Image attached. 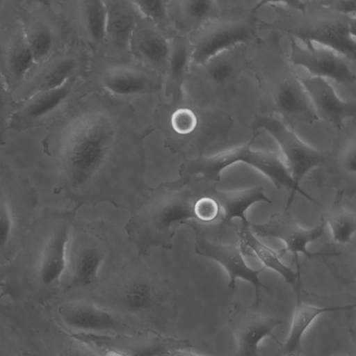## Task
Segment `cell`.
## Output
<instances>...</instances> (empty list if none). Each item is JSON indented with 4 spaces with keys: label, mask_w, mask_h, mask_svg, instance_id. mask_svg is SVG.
Instances as JSON below:
<instances>
[{
    "label": "cell",
    "mask_w": 356,
    "mask_h": 356,
    "mask_svg": "<svg viewBox=\"0 0 356 356\" xmlns=\"http://www.w3.org/2000/svg\"><path fill=\"white\" fill-rule=\"evenodd\" d=\"M24 33L35 65L48 60L55 44L54 33L43 19L24 17L21 19Z\"/></svg>",
    "instance_id": "cb8c5ba5"
},
{
    "label": "cell",
    "mask_w": 356,
    "mask_h": 356,
    "mask_svg": "<svg viewBox=\"0 0 356 356\" xmlns=\"http://www.w3.org/2000/svg\"><path fill=\"white\" fill-rule=\"evenodd\" d=\"M74 334L73 338L92 342L105 348L118 349L129 356L168 355L175 349L185 348L180 346L177 341L158 336H133L128 333H116L114 335Z\"/></svg>",
    "instance_id": "ac0fdd59"
},
{
    "label": "cell",
    "mask_w": 356,
    "mask_h": 356,
    "mask_svg": "<svg viewBox=\"0 0 356 356\" xmlns=\"http://www.w3.org/2000/svg\"><path fill=\"white\" fill-rule=\"evenodd\" d=\"M228 323L236 343L233 356H259V345L267 337L280 343L274 334L282 323L280 318L234 305L229 311Z\"/></svg>",
    "instance_id": "8fae6325"
},
{
    "label": "cell",
    "mask_w": 356,
    "mask_h": 356,
    "mask_svg": "<svg viewBox=\"0 0 356 356\" xmlns=\"http://www.w3.org/2000/svg\"><path fill=\"white\" fill-rule=\"evenodd\" d=\"M259 129L269 133L280 145L294 183L305 172L327 159L326 154L305 144L280 117H260L254 122V133L258 134Z\"/></svg>",
    "instance_id": "30bf717a"
},
{
    "label": "cell",
    "mask_w": 356,
    "mask_h": 356,
    "mask_svg": "<svg viewBox=\"0 0 356 356\" xmlns=\"http://www.w3.org/2000/svg\"><path fill=\"white\" fill-rule=\"evenodd\" d=\"M58 174L57 191L79 208H131L146 186L140 161L124 157L112 117L88 111L72 119L56 141H45Z\"/></svg>",
    "instance_id": "6da1fadb"
},
{
    "label": "cell",
    "mask_w": 356,
    "mask_h": 356,
    "mask_svg": "<svg viewBox=\"0 0 356 356\" xmlns=\"http://www.w3.org/2000/svg\"><path fill=\"white\" fill-rule=\"evenodd\" d=\"M19 103L14 99L13 93L0 72V147L5 144V138L11 118L17 108Z\"/></svg>",
    "instance_id": "83f0119b"
},
{
    "label": "cell",
    "mask_w": 356,
    "mask_h": 356,
    "mask_svg": "<svg viewBox=\"0 0 356 356\" xmlns=\"http://www.w3.org/2000/svg\"><path fill=\"white\" fill-rule=\"evenodd\" d=\"M289 58L293 65L305 68L312 76L343 85L355 83L354 62L324 46L295 38Z\"/></svg>",
    "instance_id": "9c48e42d"
},
{
    "label": "cell",
    "mask_w": 356,
    "mask_h": 356,
    "mask_svg": "<svg viewBox=\"0 0 356 356\" xmlns=\"http://www.w3.org/2000/svg\"><path fill=\"white\" fill-rule=\"evenodd\" d=\"M72 79L63 86L38 92L19 104L9 129L21 131L47 125L52 122L70 98Z\"/></svg>",
    "instance_id": "7c38bea8"
},
{
    "label": "cell",
    "mask_w": 356,
    "mask_h": 356,
    "mask_svg": "<svg viewBox=\"0 0 356 356\" xmlns=\"http://www.w3.org/2000/svg\"><path fill=\"white\" fill-rule=\"evenodd\" d=\"M38 195L29 179L0 166V268L8 267L22 247L35 219Z\"/></svg>",
    "instance_id": "277c9868"
},
{
    "label": "cell",
    "mask_w": 356,
    "mask_h": 356,
    "mask_svg": "<svg viewBox=\"0 0 356 356\" xmlns=\"http://www.w3.org/2000/svg\"><path fill=\"white\" fill-rule=\"evenodd\" d=\"M103 86L118 96H133L149 92L153 88L151 77L140 69L114 65L107 68L102 74Z\"/></svg>",
    "instance_id": "7402d4cb"
},
{
    "label": "cell",
    "mask_w": 356,
    "mask_h": 356,
    "mask_svg": "<svg viewBox=\"0 0 356 356\" xmlns=\"http://www.w3.org/2000/svg\"><path fill=\"white\" fill-rule=\"evenodd\" d=\"M1 1H0V8H1Z\"/></svg>",
    "instance_id": "d590c367"
},
{
    "label": "cell",
    "mask_w": 356,
    "mask_h": 356,
    "mask_svg": "<svg viewBox=\"0 0 356 356\" xmlns=\"http://www.w3.org/2000/svg\"><path fill=\"white\" fill-rule=\"evenodd\" d=\"M76 67L77 61L73 56L52 55L48 60L35 65L13 92V97L19 104L38 92L58 88L72 79Z\"/></svg>",
    "instance_id": "2e32d148"
},
{
    "label": "cell",
    "mask_w": 356,
    "mask_h": 356,
    "mask_svg": "<svg viewBox=\"0 0 356 356\" xmlns=\"http://www.w3.org/2000/svg\"><path fill=\"white\" fill-rule=\"evenodd\" d=\"M35 65L21 20L8 24L0 31V72L12 93Z\"/></svg>",
    "instance_id": "4fadbf2b"
},
{
    "label": "cell",
    "mask_w": 356,
    "mask_h": 356,
    "mask_svg": "<svg viewBox=\"0 0 356 356\" xmlns=\"http://www.w3.org/2000/svg\"><path fill=\"white\" fill-rule=\"evenodd\" d=\"M187 225L193 229L195 234V249L197 253L204 257L213 259L226 266L230 276V286L234 288L237 277L250 282L254 289V299L252 307L257 308L259 304V291L266 286L260 281L258 273L245 267L238 253V249L225 248L211 240L203 225L191 220Z\"/></svg>",
    "instance_id": "9a60e30c"
},
{
    "label": "cell",
    "mask_w": 356,
    "mask_h": 356,
    "mask_svg": "<svg viewBox=\"0 0 356 356\" xmlns=\"http://www.w3.org/2000/svg\"><path fill=\"white\" fill-rule=\"evenodd\" d=\"M338 356H343V355H338Z\"/></svg>",
    "instance_id": "8d00e7d4"
},
{
    "label": "cell",
    "mask_w": 356,
    "mask_h": 356,
    "mask_svg": "<svg viewBox=\"0 0 356 356\" xmlns=\"http://www.w3.org/2000/svg\"><path fill=\"white\" fill-rule=\"evenodd\" d=\"M104 356H129L124 352L115 348H106Z\"/></svg>",
    "instance_id": "e575fe53"
},
{
    "label": "cell",
    "mask_w": 356,
    "mask_h": 356,
    "mask_svg": "<svg viewBox=\"0 0 356 356\" xmlns=\"http://www.w3.org/2000/svg\"><path fill=\"white\" fill-rule=\"evenodd\" d=\"M108 9L107 38L129 45L140 17L132 1H105Z\"/></svg>",
    "instance_id": "603a6c76"
},
{
    "label": "cell",
    "mask_w": 356,
    "mask_h": 356,
    "mask_svg": "<svg viewBox=\"0 0 356 356\" xmlns=\"http://www.w3.org/2000/svg\"><path fill=\"white\" fill-rule=\"evenodd\" d=\"M109 252L108 238L102 222L75 220L67 243L65 269L61 282L72 289L95 286Z\"/></svg>",
    "instance_id": "5b68a950"
},
{
    "label": "cell",
    "mask_w": 356,
    "mask_h": 356,
    "mask_svg": "<svg viewBox=\"0 0 356 356\" xmlns=\"http://www.w3.org/2000/svg\"><path fill=\"white\" fill-rule=\"evenodd\" d=\"M129 46L142 60L160 72H167L170 40L158 31L137 26L131 35Z\"/></svg>",
    "instance_id": "44dd1931"
},
{
    "label": "cell",
    "mask_w": 356,
    "mask_h": 356,
    "mask_svg": "<svg viewBox=\"0 0 356 356\" xmlns=\"http://www.w3.org/2000/svg\"><path fill=\"white\" fill-rule=\"evenodd\" d=\"M167 356H202L185 348H177L168 353Z\"/></svg>",
    "instance_id": "836d02e7"
},
{
    "label": "cell",
    "mask_w": 356,
    "mask_h": 356,
    "mask_svg": "<svg viewBox=\"0 0 356 356\" xmlns=\"http://www.w3.org/2000/svg\"><path fill=\"white\" fill-rule=\"evenodd\" d=\"M79 207L47 208L35 218L22 248L8 267L26 270L43 286L61 282L67 247Z\"/></svg>",
    "instance_id": "3957f363"
},
{
    "label": "cell",
    "mask_w": 356,
    "mask_h": 356,
    "mask_svg": "<svg viewBox=\"0 0 356 356\" xmlns=\"http://www.w3.org/2000/svg\"><path fill=\"white\" fill-rule=\"evenodd\" d=\"M273 99L284 122L312 124L319 120L297 76L283 78L276 86Z\"/></svg>",
    "instance_id": "d6986e66"
},
{
    "label": "cell",
    "mask_w": 356,
    "mask_h": 356,
    "mask_svg": "<svg viewBox=\"0 0 356 356\" xmlns=\"http://www.w3.org/2000/svg\"><path fill=\"white\" fill-rule=\"evenodd\" d=\"M74 341L64 350L60 356H98L87 343L73 338Z\"/></svg>",
    "instance_id": "1f68e13d"
},
{
    "label": "cell",
    "mask_w": 356,
    "mask_h": 356,
    "mask_svg": "<svg viewBox=\"0 0 356 356\" xmlns=\"http://www.w3.org/2000/svg\"><path fill=\"white\" fill-rule=\"evenodd\" d=\"M205 65L211 79L218 83L226 81L234 72V65L228 59L221 58L220 55L210 60Z\"/></svg>",
    "instance_id": "4dcf8cb0"
},
{
    "label": "cell",
    "mask_w": 356,
    "mask_h": 356,
    "mask_svg": "<svg viewBox=\"0 0 356 356\" xmlns=\"http://www.w3.org/2000/svg\"><path fill=\"white\" fill-rule=\"evenodd\" d=\"M191 47L182 37L170 40V54L167 69L172 90L181 94L184 76L191 61Z\"/></svg>",
    "instance_id": "d4e9b609"
},
{
    "label": "cell",
    "mask_w": 356,
    "mask_h": 356,
    "mask_svg": "<svg viewBox=\"0 0 356 356\" xmlns=\"http://www.w3.org/2000/svg\"><path fill=\"white\" fill-rule=\"evenodd\" d=\"M114 267L107 278L106 291L132 312L150 309L168 291V282L138 257L126 259Z\"/></svg>",
    "instance_id": "8992f818"
},
{
    "label": "cell",
    "mask_w": 356,
    "mask_h": 356,
    "mask_svg": "<svg viewBox=\"0 0 356 356\" xmlns=\"http://www.w3.org/2000/svg\"><path fill=\"white\" fill-rule=\"evenodd\" d=\"M288 32L296 39L324 46L355 61V16L336 13L335 17L307 19Z\"/></svg>",
    "instance_id": "52a82bcc"
},
{
    "label": "cell",
    "mask_w": 356,
    "mask_h": 356,
    "mask_svg": "<svg viewBox=\"0 0 356 356\" xmlns=\"http://www.w3.org/2000/svg\"><path fill=\"white\" fill-rule=\"evenodd\" d=\"M58 314L74 333L104 334L127 333L130 327L112 312L87 300H76L60 306Z\"/></svg>",
    "instance_id": "5bb4252c"
},
{
    "label": "cell",
    "mask_w": 356,
    "mask_h": 356,
    "mask_svg": "<svg viewBox=\"0 0 356 356\" xmlns=\"http://www.w3.org/2000/svg\"><path fill=\"white\" fill-rule=\"evenodd\" d=\"M176 21L184 29H197L210 17L216 10V2L209 0H190L175 2Z\"/></svg>",
    "instance_id": "4316f807"
},
{
    "label": "cell",
    "mask_w": 356,
    "mask_h": 356,
    "mask_svg": "<svg viewBox=\"0 0 356 356\" xmlns=\"http://www.w3.org/2000/svg\"><path fill=\"white\" fill-rule=\"evenodd\" d=\"M252 33L251 24L244 19H211L196 29L191 45V61L205 65L226 50L247 42Z\"/></svg>",
    "instance_id": "ba28073f"
},
{
    "label": "cell",
    "mask_w": 356,
    "mask_h": 356,
    "mask_svg": "<svg viewBox=\"0 0 356 356\" xmlns=\"http://www.w3.org/2000/svg\"><path fill=\"white\" fill-rule=\"evenodd\" d=\"M297 77L319 118L341 129L348 118L355 115V102L341 99L327 80L312 75Z\"/></svg>",
    "instance_id": "e0dca14e"
},
{
    "label": "cell",
    "mask_w": 356,
    "mask_h": 356,
    "mask_svg": "<svg viewBox=\"0 0 356 356\" xmlns=\"http://www.w3.org/2000/svg\"><path fill=\"white\" fill-rule=\"evenodd\" d=\"M170 124L175 133L181 136L192 134L197 127L198 118L191 108L181 107L171 115Z\"/></svg>",
    "instance_id": "f546056e"
},
{
    "label": "cell",
    "mask_w": 356,
    "mask_h": 356,
    "mask_svg": "<svg viewBox=\"0 0 356 356\" xmlns=\"http://www.w3.org/2000/svg\"><path fill=\"white\" fill-rule=\"evenodd\" d=\"M355 305L317 307L302 302L298 298L293 315L288 337L282 346L280 356H300L301 341L307 330L321 315L337 312L349 311Z\"/></svg>",
    "instance_id": "ffe728a7"
},
{
    "label": "cell",
    "mask_w": 356,
    "mask_h": 356,
    "mask_svg": "<svg viewBox=\"0 0 356 356\" xmlns=\"http://www.w3.org/2000/svg\"><path fill=\"white\" fill-rule=\"evenodd\" d=\"M323 6L337 13L355 16L356 1H330L321 2Z\"/></svg>",
    "instance_id": "d6a6232c"
},
{
    "label": "cell",
    "mask_w": 356,
    "mask_h": 356,
    "mask_svg": "<svg viewBox=\"0 0 356 356\" xmlns=\"http://www.w3.org/2000/svg\"><path fill=\"white\" fill-rule=\"evenodd\" d=\"M168 1H132L140 17L147 18L157 26L165 25L170 21Z\"/></svg>",
    "instance_id": "f1b7e54d"
},
{
    "label": "cell",
    "mask_w": 356,
    "mask_h": 356,
    "mask_svg": "<svg viewBox=\"0 0 356 356\" xmlns=\"http://www.w3.org/2000/svg\"><path fill=\"white\" fill-rule=\"evenodd\" d=\"M211 192L204 184L167 181L149 187L130 209L126 223L127 237L138 252L146 255L152 248L170 250L179 227L195 220L194 207L201 195Z\"/></svg>",
    "instance_id": "7a4b0ae2"
},
{
    "label": "cell",
    "mask_w": 356,
    "mask_h": 356,
    "mask_svg": "<svg viewBox=\"0 0 356 356\" xmlns=\"http://www.w3.org/2000/svg\"><path fill=\"white\" fill-rule=\"evenodd\" d=\"M83 22L90 38L102 43L107 39L108 9L105 1L85 0L80 1Z\"/></svg>",
    "instance_id": "484cf974"
}]
</instances>
